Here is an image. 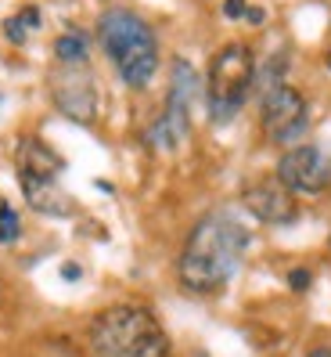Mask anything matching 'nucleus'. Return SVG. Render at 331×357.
<instances>
[{
	"mask_svg": "<svg viewBox=\"0 0 331 357\" xmlns=\"http://www.w3.org/2000/svg\"><path fill=\"white\" fill-rule=\"evenodd\" d=\"M248 249V227L231 213H205L195 227L177 264L180 285L195 296H213L238 275Z\"/></svg>",
	"mask_w": 331,
	"mask_h": 357,
	"instance_id": "obj_1",
	"label": "nucleus"
},
{
	"mask_svg": "<svg viewBox=\"0 0 331 357\" xmlns=\"http://www.w3.org/2000/svg\"><path fill=\"white\" fill-rule=\"evenodd\" d=\"M97 44L112 61L115 76L130 91L148 87L159 69V36L140 15L127 8H112L97 18Z\"/></svg>",
	"mask_w": 331,
	"mask_h": 357,
	"instance_id": "obj_2",
	"label": "nucleus"
},
{
	"mask_svg": "<svg viewBox=\"0 0 331 357\" xmlns=\"http://www.w3.org/2000/svg\"><path fill=\"white\" fill-rule=\"evenodd\" d=\"M94 357H170L166 328L148 307L115 303L90 321Z\"/></svg>",
	"mask_w": 331,
	"mask_h": 357,
	"instance_id": "obj_3",
	"label": "nucleus"
},
{
	"mask_svg": "<svg viewBox=\"0 0 331 357\" xmlns=\"http://www.w3.org/2000/svg\"><path fill=\"white\" fill-rule=\"evenodd\" d=\"M256 87V54L248 44H223L205 69V112L216 127L231 123L241 105L248 98V91Z\"/></svg>",
	"mask_w": 331,
	"mask_h": 357,
	"instance_id": "obj_4",
	"label": "nucleus"
},
{
	"mask_svg": "<svg viewBox=\"0 0 331 357\" xmlns=\"http://www.w3.org/2000/svg\"><path fill=\"white\" fill-rule=\"evenodd\" d=\"M15 174L22 184L26 202L36 213L47 217H65L72 213V199L61 188V174H65V159H61L47 141L40 137H22L15 152Z\"/></svg>",
	"mask_w": 331,
	"mask_h": 357,
	"instance_id": "obj_5",
	"label": "nucleus"
},
{
	"mask_svg": "<svg viewBox=\"0 0 331 357\" xmlns=\"http://www.w3.org/2000/svg\"><path fill=\"white\" fill-rule=\"evenodd\" d=\"M198 94V76L184 58L173 61V76H170V91H166V105L159 119L148 127V144L159 152H173L184 144L191 130V105Z\"/></svg>",
	"mask_w": 331,
	"mask_h": 357,
	"instance_id": "obj_6",
	"label": "nucleus"
},
{
	"mask_svg": "<svg viewBox=\"0 0 331 357\" xmlns=\"http://www.w3.org/2000/svg\"><path fill=\"white\" fill-rule=\"evenodd\" d=\"M259 123L263 134L274 144H299V137L309 130V105L302 91H296L292 83H277V87L259 94Z\"/></svg>",
	"mask_w": 331,
	"mask_h": 357,
	"instance_id": "obj_7",
	"label": "nucleus"
},
{
	"mask_svg": "<svg viewBox=\"0 0 331 357\" xmlns=\"http://www.w3.org/2000/svg\"><path fill=\"white\" fill-rule=\"evenodd\" d=\"M51 98H54V109L61 116L90 127V123L97 119V105H101L90 61L87 66H58L54 76H51Z\"/></svg>",
	"mask_w": 331,
	"mask_h": 357,
	"instance_id": "obj_8",
	"label": "nucleus"
},
{
	"mask_svg": "<svg viewBox=\"0 0 331 357\" xmlns=\"http://www.w3.org/2000/svg\"><path fill=\"white\" fill-rule=\"evenodd\" d=\"M277 181L292 195H321L331 184V155L317 144H296L281 155Z\"/></svg>",
	"mask_w": 331,
	"mask_h": 357,
	"instance_id": "obj_9",
	"label": "nucleus"
},
{
	"mask_svg": "<svg viewBox=\"0 0 331 357\" xmlns=\"http://www.w3.org/2000/svg\"><path fill=\"white\" fill-rule=\"evenodd\" d=\"M245 209L252 213L256 220L263 224H296L299 217V206H296V195L288 192L281 181H259L245 192Z\"/></svg>",
	"mask_w": 331,
	"mask_h": 357,
	"instance_id": "obj_10",
	"label": "nucleus"
},
{
	"mask_svg": "<svg viewBox=\"0 0 331 357\" xmlns=\"http://www.w3.org/2000/svg\"><path fill=\"white\" fill-rule=\"evenodd\" d=\"M54 61L58 66H87L90 61V40L87 33L79 29H69L54 40Z\"/></svg>",
	"mask_w": 331,
	"mask_h": 357,
	"instance_id": "obj_11",
	"label": "nucleus"
},
{
	"mask_svg": "<svg viewBox=\"0 0 331 357\" xmlns=\"http://www.w3.org/2000/svg\"><path fill=\"white\" fill-rule=\"evenodd\" d=\"M40 26H44V11H40L36 4H26L4 22V36L11 40V44H26L29 33H36Z\"/></svg>",
	"mask_w": 331,
	"mask_h": 357,
	"instance_id": "obj_12",
	"label": "nucleus"
},
{
	"mask_svg": "<svg viewBox=\"0 0 331 357\" xmlns=\"http://www.w3.org/2000/svg\"><path fill=\"white\" fill-rule=\"evenodd\" d=\"M18 235H22V220H18V213L8 202H0V242L11 245V242H18Z\"/></svg>",
	"mask_w": 331,
	"mask_h": 357,
	"instance_id": "obj_13",
	"label": "nucleus"
},
{
	"mask_svg": "<svg viewBox=\"0 0 331 357\" xmlns=\"http://www.w3.org/2000/svg\"><path fill=\"white\" fill-rule=\"evenodd\" d=\"M223 15L227 18H245V22H252V26L263 22V11L259 8H248L245 0H223Z\"/></svg>",
	"mask_w": 331,
	"mask_h": 357,
	"instance_id": "obj_14",
	"label": "nucleus"
},
{
	"mask_svg": "<svg viewBox=\"0 0 331 357\" xmlns=\"http://www.w3.org/2000/svg\"><path fill=\"white\" fill-rule=\"evenodd\" d=\"M288 285H292V289H306L309 285V271H292V275H288Z\"/></svg>",
	"mask_w": 331,
	"mask_h": 357,
	"instance_id": "obj_15",
	"label": "nucleus"
},
{
	"mask_svg": "<svg viewBox=\"0 0 331 357\" xmlns=\"http://www.w3.org/2000/svg\"><path fill=\"white\" fill-rule=\"evenodd\" d=\"M61 275H65L69 282H76V275H79V267H76V264H65V267H61Z\"/></svg>",
	"mask_w": 331,
	"mask_h": 357,
	"instance_id": "obj_16",
	"label": "nucleus"
},
{
	"mask_svg": "<svg viewBox=\"0 0 331 357\" xmlns=\"http://www.w3.org/2000/svg\"><path fill=\"white\" fill-rule=\"evenodd\" d=\"M306 357H331V350H328V347H317V350H309Z\"/></svg>",
	"mask_w": 331,
	"mask_h": 357,
	"instance_id": "obj_17",
	"label": "nucleus"
},
{
	"mask_svg": "<svg viewBox=\"0 0 331 357\" xmlns=\"http://www.w3.org/2000/svg\"><path fill=\"white\" fill-rule=\"evenodd\" d=\"M324 61H328V69H331V47H328V54H324Z\"/></svg>",
	"mask_w": 331,
	"mask_h": 357,
	"instance_id": "obj_18",
	"label": "nucleus"
},
{
	"mask_svg": "<svg viewBox=\"0 0 331 357\" xmlns=\"http://www.w3.org/2000/svg\"><path fill=\"white\" fill-rule=\"evenodd\" d=\"M0 112H4V91H0Z\"/></svg>",
	"mask_w": 331,
	"mask_h": 357,
	"instance_id": "obj_19",
	"label": "nucleus"
}]
</instances>
